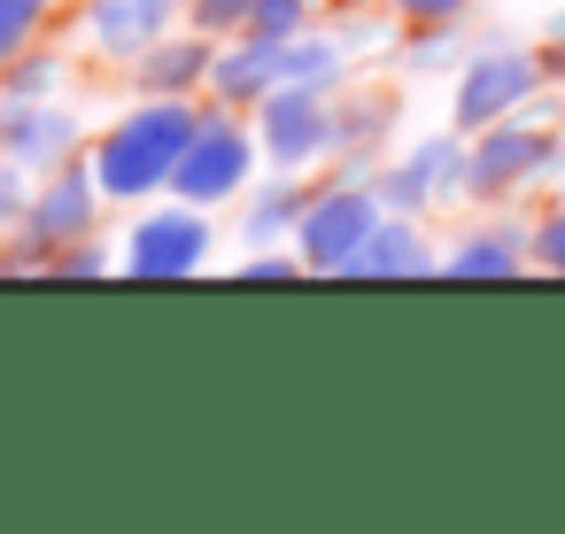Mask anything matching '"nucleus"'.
<instances>
[{"mask_svg": "<svg viewBox=\"0 0 565 534\" xmlns=\"http://www.w3.org/2000/svg\"><path fill=\"white\" fill-rule=\"evenodd\" d=\"M194 125H202V117L186 109V94H148V109H132V117L94 148V186H102L109 202H140V194L171 186V171H179Z\"/></svg>", "mask_w": 565, "mask_h": 534, "instance_id": "obj_1", "label": "nucleus"}, {"mask_svg": "<svg viewBox=\"0 0 565 534\" xmlns=\"http://www.w3.org/2000/svg\"><path fill=\"white\" fill-rule=\"evenodd\" d=\"M372 225H380V194H372L364 179H341V186L310 194L302 217H295V256H302V271H349V264L364 256Z\"/></svg>", "mask_w": 565, "mask_h": 534, "instance_id": "obj_2", "label": "nucleus"}, {"mask_svg": "<svg viewBox=\"0 0 565 534\" xmlns=\"http://www.w3.org/2000/svg\"><path fill=\"white\" fill-rule=\"evenodd\" d=\"M94 202H102V186H94V171L71 156V163H55L47 171V186L24 202V248L9 256V264H55V248H71V241H86L94 233Z\"/></svg>", "mask_w": 565, "mask_h": 534, "instance_id": "obj_3", "label": "nucleus"}, {"mask_svg": "<svg viewBox=\"0 0 565 534\" xmlns=\"http://www.w3.org/2000/svg\"><path fill=\"white\" fill-rule=\"evenodd\" d=\"M534 86H542V63H534L519 40H495V47H480V55L465 63V78H457V125H465V132H488V125L519 117V109L534 102Z\"/></svg>", "mask_w": 565, "mask_h": 534, "instance_id": "obj_4", "label": "nucleus"}, {"mask_svg": "<svg viewBox=\"0 0 565 534\" xmlns=\"http://www.w3.org/2000/svg\"><path fill=\"white\" fill-rule=\"evenodd\" d=\"M256 140H264V156L279 163V171H302V163H318L326 148H333V102L318 94V86H271L264 102H256Z\"/></svg>", "mask_w": 565, "mask_h": 534, "instance_id": "obj_5", "label": "nucleus"}, {"mask_svg": "<svg viewBox=\"0 0 565 534\" xmlns=\"http://www.w3.org/2000/svg\"><path fill=\"white\" fill-rule=\"evenodd\" d=\"M557 163V140L542 132V125H488L480 132V148L465 156V194H480V202H495V194H511V186H526L534 171H550Z\"/></svg>", "mask_w": 565, "mask_h": 534, "instance_id": "obj_6", "label": "nucleus"}, {"mask_svg": "<svg viewBox=\"0 0 565 534\" xmlns=\"http://www.w3.org/2000/svg\"><path fill=\"white\" fill-rule=\"evenodd\" d=\"M248 171H256V148H248V132H241V125H194V140H186V156H179L171 186H179V202L210 210V202L241 194V186H248Z\"/></svg>", "mask_w": 565, "mask_h": 534, "instance_id": "obj_7", "label": "nucleus"}, {"mask_svg": "<svg viewBox=\"0 0 565 534\" xmlns=\"http://www.w3.org/2000/svg\"><path fill=\"white\" fill-rule=\"evenodd\" d=\"M202 264H210V225L194 217V202L140 217L132 241H125V271H132V279H186V271H202Z\"/></svg>", "mask_w": 565, "mask_h": 534, "instance_id": "obj_8", "label": "nucleus"}, {"mask_svg": "<svg viewBox=\"0 0 565 534\" xmlns=\"http://www.w3.org/2000/svg\"><path fill=\"white\" fill-rule=\"evenodd\" d=\"M71 156H78V117L63 102H17L9 117H0V163H9V171L47 179Z\"/></svg>", "mask_w": 565, "mask_h": 534, "instance_id": "obj_9", "label": "nucleus"}, {"mask_svg": "<svg viewBox=\"0 0 565 534\" xmlns=\"http://www.w3.org/2000/svg\"><path fill=\"white\" fill-rule=\"evenodd\" d=\"M372 194L395 202V210H426V202H441V194H465V148H457V140H426L403 171H380Z\"/></svg>", "mask_w": 565, "mask_h": 534, "instance_id": "obj_10", "label": "nucleus"}, {"mask_svg": "<svg viewBox=\"0 0 565 534\" xmlns=\"http://www.w3.org/2000/svg\"><path fill=\"white\" fill-rule=\"evenodd\" d=\"M171 17H179V0H94V40L109 55H140L171 32Z\"/></svg>", "mask_w": 565, "mask_h": 534, "instance_id": "obj_11", "label": "nucleus"}, {"mask_svg": "<svg viewBox=\"0 0 565 534\" xmlns=\"http://www.w3.org/2000/svg\"><path fill=\"white\" fill-rule=\"evenodd\" d=\"M349 271L356 279H418V271H434V248H426V233L411 217H380L372 241H364V256Z\"/></svg>", "mask_w": 565, "mask_h": 534, "instance_id": "obj_12", "label": "nucleus"}, {"mask_svg": "<svg viewBox=\"0 0 565 534\" xmlns=\"http://www.w3.org/2000/svg\"><path fill=\"white\" fill-rule=\"evenodd\" d=\"M210 63H217L210 32H194V40H156V47H140V86H148V94H194V86L210 78Z\"/></svg>", "mask_w": 565, "mask_h": 534, "instance_id": "obj_13", "label": "nucleus"}, {"mask_svg": "<svg viewBox=\"0 0 565 534\" xmlns=\"http://www.w3.org/2000/svg\"><path fill=\"white\" fill-rule=\"evenodd\" d=\"M279 47H287V40L248 32L233 55H217V63H210V86H217L225 102H264V94L279 86Z\"/></svg>", "mask_w": 565, "mask_h": 534, "instance_id": "obj_14", "label": "nucleus"}, {"mask_svg": "<svg viewBox=\"0 0 565 534\" xmlns=\"http://www.w3.org/2000/svg\"><path fill=\"white\" fill-rule=\"evenodd\" d=\"M519 264H526L519 225H488V233H472V241L449 248V271H457V279H511Z\"/></svg>", "mask_w": 565, "mask_h": 534, "instance_id": "obj_15", "label": "nucleus"}, {"mask_svg": "<svg viewBox=\"0 0 565 534\" xmlns=\"http://www.w3.org/2000/svg\"><path fill=\"white\" fill-rule=\"evenodd\" d=\"M341 71H349V55H341L333 40H302V32H295V40L279 47V78H287V86H318V94H333Z\"/></svg>", "mask_w": 565, "mask_h": 534, "instance_id": "obj_16", "label": "nucleus"}, {"mask_svg": "<svg viewBox=\"0 0 565 534\" xmlns=\"http://www.w3.org/2000/svg\"><path fill=\"white\" fill-rule=\"evenodd\" d=\"M295 217H302V194H295V171H279V179L248 202V225H241V233H248V241H279Z\"/></svg>", "mask_w": 565, "mask_h": 534, "instance_id": "obj_17", "label": "nucleus"}, {"mask_svg": "<svg viewBox=\"0 0 565 534\" xmlns=\"http://www.w3.org/2000/svg\"><path fill=\"white\" fill-rule=\"evenodd\" d=\"M310 24V0H248V32L264 40H295Z\"/></svg>", "mask_w": 565, "mask_h": 534, "instance_id": "obj_18", "label": "nucleus"}, {"mask_svg": "<svg viewBox=\"0 0 565 534\" xmlns=\"http://www.w3.org/2000/svg\"><path fill=\"white\" fill-rule=\"evenodd\" d=\"M40 17H47V0H0V63L24 55V40L40 32Z\"/></svg>", "mask_w": 565, "mask_h": 534, "instance_id": "obj_19", "label": "nucleus"}, {"mask_svg": "<svg viewBox=\"0 0 565 534\" xmlns=\"http://www.w3.org/2000/svg\"><path fill=\"white\" fill-rule=\"evenodd\" d=\"M194 32H210V40L248 32V0H194Z\"/></svg>", "mask_w": 565, "mask_h": 534, "instance_id": "obj_20", "label": "nucleus"}, {"mask_svg": "<svg viewBox=\"0 0 565 534\" xmlns=\"http://www.w3.org/2000/svg\"><path fill=\"white\" fill-rule=\"evenodd\" d=\"M526 256H534V264H550V271H565V210L534 225V241H526Z\"/></svg>", "mask_w": 565, "mask_h": 534, "instance_id": "obj_21", "label": "nucleus"}, {"mask_svg": "<svg viewBox=\"0 0 565 534\" xmlns=\"http://www.w3.org/2000/svg\"><path fill=\"white\" fill-rule=\"evenodd\" d=\"M94 271H109L102 248H55V279H94Z\"/></svg>", "mask_w": 565, "mask_h": 534, "instance_id": "obj_22", "label": "nucleus"}, {"mask_svg": "<svg viewBox=\"0 0 565 534\" xmlns=\"http://www.w3.org/2000/svg\"><path fill=\"white\" fill-rule=\"evenodd\" d=\"M55 78H63V63H47V55H40V63H24V71H17V86H9V94H17V102H40V86H55Z\"/></svg>", "mask_w": 565, "mask_h": 534, "instance_id": "obj_23", "label": "nucleus"}, {"mask_svg": "<svg viewBox=\"0 0 565 534\" xmlns=\"http://www.w3.org/2000/svg\"><path fill=\"white\" fill-rule=\"evenodd\" d=\"M24 217V171H9V163H0V233H9Z\"/></svg>", "mask_w": 565, "mask_h": 534, "instance_id": "obj_24", "label": "nucleus"}, {"mask_svg": "<svg viewBox=\"0 0 565 534\" xmlns=\"http://www.w3.org/2000/svg\"><path fill=\"white\" fill-rule=\"evenodd\" d=\"M302 256H241V279H295Z\"/></svg>", "mask_w": 565, "mask_h": 534, "instance_id": "obj_25", "label": "nucleus"}, {"mask_svg": "<svg viewBox=\"0 0 565 534\" xmlns=\"http://www.w3.org/2000/svg\"><path fill=\"white\" fill-rule=\"evenodd\" d=\"M395 9H403V17H418V24H449L465 0H395Z\"/></svg>", "mask_w": 565, "mask_h": 534, "instance_id": "obj_26", "label": "nucleus"}, {"mask_svg": "<svg viewBox=\"0 0 565 534\" xmlns=\"http://www.w3.org/2000/svg\"><path fill=\"white\" fill-rule=\"evenodd\" d=\"M457 63V40H441L434 32V47H411V71H449Z\"/></svg>", "mask_w": 565, "mask_h": 534, "instance_id": "obj_27", "label": "nucleus"}, {"mask_svg": "<svg viewBox=\"0 0 565 534\" xmlns=\"http://www.w3.org/2000/svg\"><path fill=\"white\" fill-rule=\"evenodd\" d=\"M542 71L565 78V9H557V24H550V55H542Z\"/></svg>", "mask_w": 565, "mask_h": 534, "instance_id": "obj_28", "label": "nucleus"}]
</instances>
